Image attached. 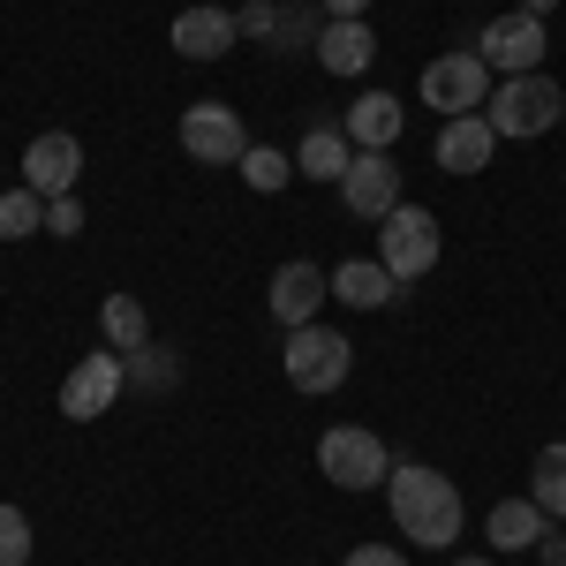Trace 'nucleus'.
Wrapping results in <instances>:
<instances>
[{
    "label": "nucleus",
    "instance_id": "cd10ccee",
    "mask_svg": "<svg viewBox=\"0 0 566 566\" xmlns=\"http://www.w3.org/2000/svg\"><path fill=\"white\" fill-rule=\"evenodd\" d=\"M45 234H84V205L76 197H45Z\"/></svg>",
    "mask_w": 566,
    "mask_h": 566
},
{
    "label": "nucleus",
    "instance_id": "4be33fe9",
    "mask_svg": "<svg viewBox=\"0 0 566 566\" xmlns=\"http://www.w3.org/2000/svg\"><path fill=\"white\" fill-rule=\"evenodd\" d=\"M317 31H325V8L287 0L280 8V31H272V53H317Z\"/></svg>",
    "mask_w": 566,
    "mask_h": 566
},
{
    "label": "nucleus",
    "instance_id": "9b49d317",
    "mask_svg": "<svg viewBox=\"0 0 566 566\" xmlns=\"http://www.w3.org/2000/svg\"><path fill=\"white\" fill-rule=\"evenodd\" d=\"M76 181H84V144L69 129L31 136V151H23V189H39V197H76Z\"/></svg>",
    "mask_w": 566,
    "mask_h": 566
},
{
    "label": "nucleus",
    "instance_id": "2eb2a0df",
    "mask_svg": "<svg viewBox=\"0 0 566 566\" xmlns=\"http://www.w3.org/2000/svg\"><path fill=\"white\" fill-rule=\"evenodd\" d=\"M340 129H348L355 151H392V144H400V129H408V106H400L392 91H363V98L348 106V122H340Z\"/></svg>",
    "mask_w": 566,
    "mask_h": 566
},
{
    "label": "nucleus",
    "instance_id": "c85d7f7f",
    "mask_svg": "<svg viewBox=\"0 0 566 566\" xmlns=\"http://www.w3.org/2000/svg\"><path fill=\"white\" fill-rule=\"evenodd\" d=\"M340 566H408V559H400L392 544H355V552H348Z\"/></svg>",
    "mask_w": 566,
    "mask_h": 566
},
{
    "label": "nucleus",
    "instance_id": "5701e85b",
    "mask_svg": "<svg viewBox=\"0 0 566 566\" xmlns=\"http://www.w3.org/2000/svg\"><path fill=\"white\" fill-rule=\"evenodd\" d=\"M234 175L250 181V189H258V197H280V189H287V181H295V159H287V151H272V144H250V151H242V167H234Z\"/></svg>",
    "mask_w": 566,
    "mask_h": 566
},
{
    "label": "nucleus",
    "instance_id": "aec40b11",
    "mask_svg": "<svg viewBox=\"0 0 566 566\" xmlns=\"http://www.w3.org/2000/svg\"><path fill=\"white\" fill-rule=\"evenodd\" d=\"M98 325H106V348L114 355H129V348L151 340V317H144L136 295H106V303H98Z\"/></svg>",
    "mask_w": 566,
    "mask_h": 566
},
{
    "label": "nucleus",
    "instance_id": "9d476101",
    "mask_svg": "<svg viewBox=\"0 0 566 566\" xmlns=\"http://www.w3.org/2000/svg\"><path fill=\"white\" fill-rule=\"evenodd\" d=\"M325 295H333V272H325V264H310V258H287L280 272H272V287H264V310L295 333V325H317Z\"/></svg>",
    "mask_w": 566,
    "mask_h": 566
},
{
    "label": "nucleus",
    "instance_id": "2f4dec72",
    "mask_svg": "<svg viewBox=\"0 0 566 566\" xmlns=\"http://www.w3.org/2000/svg\"><path fill=\"white\" fill-rule=\"evenodd\" d=\"M514 8H528V15H552V8H559V0H514Z\"/></svg>",
    "mask_w": 566,
    "mask_h": 566
},
{
    "label": "nucleus",
    "instance_id": "a878e982",
    "mask_svg": "<svg viewBox=\"0 0 566 566\" xmlns=\"http://www.w3.org/2000/svg\"><path fill=\"white\" fill-rule=\"evenodd\" d=\"M31 522H23V506H0V566H31Z\"/></svg>",
    "mask_w": 566,
    "mask_h": 566
},
{
    "label": "nucleus",
    "instance_id": "7ed1b4c3",
    "mask_svg": "<svg viewBox=\"0 0 566 566\" xmlns=\"http://www.w3.org/2000/svg\"><path fill=\"white\" fill-rule=\"evenodd\" d=\"M280 363H287V386L295 392H340L348 370H355V340L333 333V325H295L287 348H280Z\"/></svg>",
    "mask_w": 566,
    "mask_h": 566
},
{
    "label": "nucleus",
    "instance_id": "39448f33",
    "mask_svg": "<svg viewBox=\"0 0 566 566\" xmlns=\"http://www.w3.org/2000/svg\"><path fill=\"white\" fill-rule=\"evenodd\" d=\"M438 242H446V234H438V219L423 212V205H392V212L378 219V264H386L400 287L423 280L438 264Z\"/></svg>",
    "mask_w": 566,
    "mask_h": 566
},
{
    "label": "nucleus",
    "instance_id": "6e6552de",
    "mask_svg": "<svg viewBox=\"0 0 566 566\" xmlns=\"http://www.w3.org/2000/svg\"><path fill=\"white\" fill-rule=\"evenodd\" d=\"M181 151L197 167H242L250 129H242V114L227 98H197V106H181Z\"/></svg>",
    "mask_w": 566,
    "mask_h": 566
},
{
    "label": "nucleus",
    "instance_id": "423d86ee",
    "mask_svg": "<svg viewBox=\"0 0 566 566\" xmlns=\"http://www.w3.org/2000/svg\"><path fill=\"white\" fill-rule=\"evenodd\" d=\"M476 53L491 76H536L544 69V53H552V39H544V15H528V8H506V15H491L476 31Z\"/></svg>",
    "mask_w": 566,
    "mask_h": 566
},
{
    "label": "nucleus",
    "instance_id": "473e14b6",
    "mask_svg": "<svg viewBox=\"0 0 566 566\" xmlns=\"http://www.w3.org/2000/svg\"><path fill=\"white\" fill-rule=\"evenodd\" d=\"M453 566H491V559H453Z\"/></svg>",
    "mask_w": 566,
    "mask_h": 566
},
{
    "label": "nucleus",
    "instance_id": "412c9836",
    "mask_svg": "<svg viewBox=\"0 0 566 566\" xmlns=\"http://www.w3.org/2000/svg\"><path fill=\"white\" fill-rule=\"evenodd\" d=\"M528 499H536L552 522H566V446H544V453L528 461Z\"/></svg>",
    "mask_w": 566,
    "mask_h": 566
},
{
    "label": "nucleus",
    "instance_id": "bb28decb",
    "mask_svg": "<svg viewBox=\"0 0 566 566\" xmlns=\"http://www.w3.org/2000/svg\"><path fill=\"white\" fill-rule=\"evenodd\" d=\"M234 31H242V45H272V31H280V0H242V8H234Z\"/></svg>",
    "mask_w": 566,
    "mask_h": 566
},
{
    "label": "nucleus",
    "instance_id": "f03ea898",
    "mask_svg": "<svg viewBox=\"0 0 566 566\" xmlns=\"http://www.w3.org/2000/svg\"><path fill=\"white\" fill-rule=\"evenodd\" d=\"M566 114V91L536 69V76H499L491 98H483V122L499 129V144H536V136H552Z\"/></svg>",
    "mask_w": 566,
    "mask_h": 566
},
{
    "label": "nucleus",
    "instance_id": "1a4fd4ad",
    "mask_svg": "<svg viewBox=\"0 0 566 566\" xmlns=\"http://www.w3.org/2000/svg\"><path fill=\"white\" fill-rule=\"evenodd\" d=\"M122 386H129L122 355H114V348H91L84 363L61 378V416H69V423H98V416L122 400Z\"/></svg>",
    "mask_w": 566,
    "mask_h": 566
},
{
    "label": "nucleus",
    "instance_id": "dca6fc26",
    "mask_svg": "<svg viewBox=\"0 0 566 566\" xmlns=\"http://www.w3.org/2000/svg\"><path fill=\"white\" fill-rule=\"evenodd\" d=\"M552 528V514L536 506V499H499L491 514H483V536H491V552H536V536Z\"/></svg>",
    "mask_w": 566,
    "mask_h": 566
},
{
    "label": "nucleus",
    "instance_id": "c756f323",
    "mask_svg": "<svg viewBox=\"0 0 566 566\" xmlns=\"http://www.w3.org/2000/svg\"><path fill=\"white\" fill-rule=\"evenodd\" d=\"M325 8V23H355V15H370V0H317Z\"/></svg>",
    "mask_w": 566,
    "mask_h": 566
},
{
    "label": "nucleus",
    "instance_id": "0eeeda50",
    "mask_svg": "<svg viewBox=\"0 0 566 566\" xmlns=\"http://www.w3.org/2000/svg\"><path fill=\"white\" fill-rule=\"evenodd\" d=\"M483 98H491V69H483L476 45H461V53H438L431 69H423V106H438V122L483 114Z\"/></svg>",
    "mask_w": 566,
    "mask_h": 566
},
{
    "label": "nucleus",
    "instance_id": "b1692460",
    "mask_svg": "<svg viewBox=\"0 0 566 566\" xmlns=\"http://www.w3.org/2000/svg\"><path fill=\"white\" fill-rule=\"evenodd\" d=\"M122 370H129V386H144V392H175L181 386V363L167 348H151V340L122 355Z\"/></svg>",
    "mask_w": 566,
    "mask_h": 566
},
{
    "label": "nucleus",
    "instance_id": "6ab92c4d",
    "mask_svg": "<svg viewBox=\"0 0 566 566\" xmlns=\"http://www.w3.org/2000/svg\"><path fill=\"white\" fill-rule=\"evenodd\" d=\"M348 167H355L348 129H310V136H303V151H295V175H303V181H340Z\"/></svg>",
    "mask_w": 566,
    "mask_h": 566
},
{
    "label": "nucleus",
    "instance_id": "393cba45",
    "mask_svg": "<svg viewBox=\"0 0 566 566\" xmlns=\"http://www.w3.org/2000/svg\"><path fill=\"white\" fill-rule=\"evenodd\" d=\"M45 234V197L39 189H0V242Z\"/></svg>",
    "mask_w": 566,
    "mask_h": 566
},
{
    "label": "nucleus",
    "instance_id": "f257e3e1",
    "mask_svg": "<svg viewBox=\"0 0 566 566\" xmlns=\"http://www.w3.org/2000/svg\"><path fill=\"white\" fill-rule=\"evenodd\" d=\"M386 499H392V528L408 544H423V552H446L461 536V522H469L461 514V491L438 476V469H423V461H392Z\"/></svg>",
    "mask_w": 566,
    "mask_h": 566
},
{
    "label": "nucleus",
    "instance_id": "a211bd4d",
    "mask_svg": "<svg viewBox=\"0 0 566 566\" xmlns=\"http://www.w3.org/2000/svg\"><path fill=\"white\" fill-rule=\"evenodd\" d=\"M317 61H325V76H363V69L378 61L370 23H363V15H355V23H325V31H317Z\"/></svg>",
    "mask_w": 566,
    "mask_h": 566
},
{
    "label": "nucleus",
    "instance_id": "20e7f679",
    "mask_svg": "<svg viewBox=\"0 0 566 566\" xmlns=\"http://www.w3.org/2000/svg\"><path fill=\"white\" fill-rule=\"evenodd\" d=\"M317 469L333 491H378L392 476V453L378 431H363V423H333V431L317 438Z\"/></svg>",
    "mask_w": 566,
    "mask_h": 566
},
{
    "label": "nucleus",
    "instance_id": "ddd939ff",
    "mask_svg": "<svg viewBox=\"0 0 566 566\" xmlns=\"http://www.w3.org/2000/svg\"><path fill=\"white\" fill-rule=\"evenodd\" d=\"M167 39H175L181 61H227L242 45V31H234V8H181Z\"/></svg>",
    "mask_w": 566,
    "mask_h": 566
},
{
    "label": "nucleus",
    "instance_id": "f8f14e48",
    "mask_svg": "<svg viewBox=\"0 0 566 566\" xmlns=\"http://www.w3.org/2000/svg\"><path fill=\"white\" fill-rule=\"evenodd\" d=\"M340 205L355 219H386L392 205H408L400 197V167H392V151H355V167L340 175Z\"/></svg>",
    "mask_w": 566,
    "mask_h": 566
},
{
    "label": "nucleus",
    "instance_id": "7c9ffc66",
    "mask_svg": "<svg viewBox=\"0 0 566 566\" xmlns=\"http://www.w3.org/2000/svg\"><path fill=\"white\" fill-rule=\"evenodd\" d=\"M536 559H544V566H566V536H559V528H544V536H536Z\"/></svg>",
    "mask_w": 566,
    "mask_h": 566
},
{
    "label": "nucleus",
    "instance_id": "f3484780",
    "mask_svg": "<svg viewBox=\"0 0 566 566\" xmlns=\"http://www.w3.org/2000/svg\"><path fill=\"white\" fill-rule=\"evenodd\" d=\"M392 295H400V280H392L378 258H348V264H333V303H348V310H386Z\"/></svg>",
    "mask_w": 566,
    "mask_h": 566
},
{
    "label": "nucleus",
    "instance_id": "4468645a",
    "mask_svg": "<svg viewBox=\"0 0 566 566\" xmlns=\"http://www.w3.org/2000/svg\"><path fill=\"white\" fill-rule=\"evenodd\" d=\"M499 151V129L483 114H461V122H438V175H483Z\"/></svg>",
    "mask_w": 566,
    "mask_h": 566
}]
</instances>
